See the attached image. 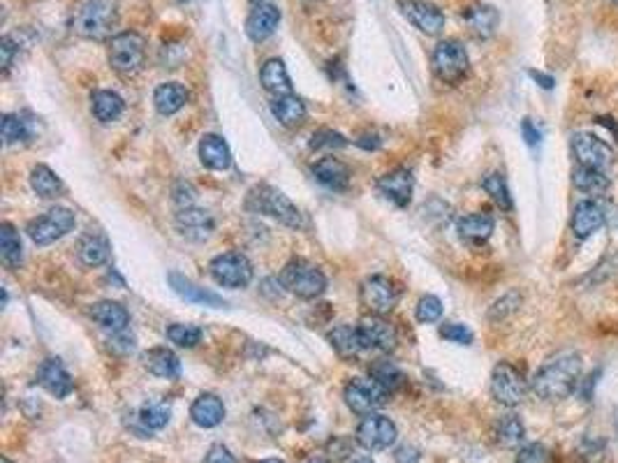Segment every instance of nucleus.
Segmentation results:
<instances>
[{"label":"nucleus","instance_id":"55","mask_svg":"<svg viewBox=\"0 0 618 463\" xmlns=\"http://www.w3.org/2000/svg\"><path fill=\"white\" fill-rule=\"evenodd\" d=\"M262 463H286V461H280V459H267V461H262Z\"/></svg>","mask_w":618,"mask_h":463},{"label":"nucleus","instance_id":"46","mask_svg":"<svg viewBox=\"0 0 618 463\" xmlns=\"http://www.w3.org/2000/svg\"><path fill=\"white\" fill-rule=\"evenodd\" d=\"M517 463H552V451L542 443H530L519 450Z\"/></svg>","mask_w":618,"mask_h":463},{"label":"nucleus","instance_id":"42","mask_svg":"<svg viewBox=\"0 0 618 463\" xmlns=\"http://www.w3.org/2000/svg\"><path fill=\"white\" fill-rule=\"evenodd\" d=\"M167 339L179 348H195L202 341V329L195 325H172V327H167Z\"/></svg>","mask_w":618,"mask_h":463},{"label":"nucleus","instance_id":"7","mask_svg":"<svg viewBox=\"0 0 618 463\" xmlns=\"http://www.w3.org/2000/svg\"><path fill=\"white\" fill-rule=\"evenodd\" d=\"M343 398L355 415L369 417L387 404L389 392H387L380 382L373 381V378H355V381L345 385Z\"/></svg>","mask_w":618,"mask_h":463},{"label":"nucleus","instance_id":"39","mask_svg":"<svg viewBox=\"0 0 618 463\" xmlns=\"http://www.w3.org/2000/svg\"><path fill=\"white\" fill-rule=\"evenodd\" d=\"M369 373L371 378L380 382L389 394L396 392V389H399V387L405 382L403 371H401V368L394 362H389V359H378V362L371 364Z\"/></svg>","mask_w":618,"mask_h":463},{"label":"nucleus","instance_id":"37","mask_svg":"<svg viewBox=\"0 0 618 463\" xmlns=\"http://www.w3.org/2000/svg\"><path fill=\"white\" fill-rule=\"evenodd\" d=\"M172 417V408L162 401H153V404L142 405V410L137 412V422L142 427V431H160V428L167 427Z\"/></svg>","mask_w":618,"mask_h":463},{"label":"nucleus","instance_id":"44","mask_svg":"<svg viewBox=\"0 0 618 463\" xmlns=\"http://www.w3.org/2000/svg\"><path fill=\"white\" fill-rule=\"evenodd\" d=\"M440 318H442V302L438 297L426 294L417 302V320L431 325V322H438Z\"/></svg>","mask_w":618,"mask_h":463},{"label":"nucleus","instance_id":"29","mask_svg":"<svg viewBox=\"0 0 618 463\" xmlns=\"http://www.w3.org/2000/svg\"><path fill=\"white\" fill-rule=\"evenodd\" d=\"M260 79H262V86H264L269 93H274L276 98L290 96L292 93L290 75H287L286 63H283L280 59H269L267 63L262 66Z\"/></svg>","mask_w":618,"mask_h":463},{"label":"nucleus","instance_id":"56","mask_svg":"<svg viewBox=\"0 0 618 463\" xmlns=\"http://www.w3.org/2000/svg\"><path fill=\"white\" fill-rule=\"evenodd\" d=\"M352 463H373V461H371V459L364 457V459H357V461H352Z\"/></svg>","mask_w":618,"mask_h":463},{"label":"nucleus","instance_id":"17","mask_svg":"<svg viewBox=\"0 0 618 463\" xmlns=\"http://www.w3.org/2000/svg\"><path fill=\"white\" fill-rule=\"evenodd\" d=\"M605 220L606 214L605 208H602V204L593 202V200H583V202H579L577 207H575L570 225L572 232H575V237L589 239L593 237L595 232L605 227Z\"/></svg>","mask_w":618,"mask_h":463},{"label":"nucleus","instance_id":"6","mask_svg":"<svg viewBox=\"0 0 618 463\" xmlns=\"http://www.w3.org/2000/svg\"><path fill=\"white\" fill-rule=\"evenodd\" d=\"M435 77L442 83H458L468 75L470 59L465 47L458 40H442L438 47L434 49V59H431Z\"/></svg>","mask_w":618,"mask_h":463},{"label":"nucleus","instance_id":"11","mask_svg":"<svg viewBox=\"0 0 618 463\" xmlns=\"http://www.w3.org/2000/svg\"><path fill=\"white\" fill-rule=\"evenodd\" d=\"M211 276L218 286L239 290L253 280V264L241 253H223L211 262Z\"/></svg>","mask_w":618,"mask_h":463},{"label":"nucleus","instance_id":"31","mask_svg":"<svg viewBox=\"0 0 618 463\" xmlns=\"http://www.w3.org/2000/svg\"><path fill=\"white\" fill-rule=\"evenodd\" d=\"M271 114H274L280 125H286V128H299V125L303 123V119H306V105H303L294 93H290V96H278L271 102Z\"/></svg>","mask_w":618,"mask_h":463},{"label":"nucleus","instance_id":"9","mask_svg":"<svg viewBox=\"0 0 618 463\" xmlns=\"http://www.w3.org/2000/svg\"><path fill=\"white\" fill-rule=\"evenodd\" d=\"M74 223H77V218H74V214H72L70 208L56 207L51 208V211H47L44 216H40V218L30 220L28 230L26 232H28V237L33 239V244L49 246L66 237L67 232L74 227Z\"/></svg>","mask_w":618,"mask_h":463},{"label":"nucleus","instance_id":"50","mask_svg":"<svg viewBox=\"0 0 618 463\" xmlns=\"http://www.w3.org/2000/svg\"><path fill=\"white\" fill-rule=\"evenodd\" d=\"M394 459H396V463H417L419 459H422V454H419V450H417V447L403 445L396 450Z\"/></svg>","mask_w":618,"mask_h":463},{"label":"nucleus","instance_id":"43","mask_svg":"<svg viewBox=\"0 0 618 463\" xmlns=\"http://www.w3.org/2000/svg\"><path fill=\"white\" fill-rule=\"evenodd\" d=\"M3 139H5L7 146L28 139V125L19 114H5L3 116Z\"/></svg>","mask_w":618,"mask_h":463},{"label":"nucleus","instance_id":"21","mask_svg":"<svg viewBox=\"0 0 618 463\" xmlns=\"http://www.w3.org/2000/svg\"><path fill=\"white\" fill-rule=\"evenodd\" d=\"M465 24H468L470 33L480 40H487L496 33L500 21V14L494 5H484V3H477V5H470L464 12Z\"/></svg>","mask_w":618,"mask_h":463},{"label":"nucleus","instance_id":"54","mask_svg":"<svg viewBox=\"0 0 618 463\" xmlns=\"http://www.w3.org/2000/svg\"><path fill=\"white\" fill-rule=\"evenodd\" d=\"M306 463H329V461H325V459H310V461Z\"/></svg>","mask_w":618,"mask_h":463},{"label":"nucleus","instance_id":"35","mask_svg":"<svg viewBox=\"0 0 618 463\" xmlns=\"http://www.w3.org/2000/svg\"><path fill=\"white\" fill-rule=\"evenodd\" d=\"M0 255L10 269H19L24 262V253H21V239H19L17 230L10 223L0 225Z\"/></svg>","mask_w":618,"mask_h":463},{"label":"nucleus","instance_id":"45","mask_svg":"<svg viewBox=\"0 0 618 463\" xmlns=\"http://www.w3.org/2000/svg\"><path fill=\"white\" fill-rule=\"evenodd\" d=\"M348 146V139H345L340 132L333 130H317L310 139V149L320 151V149H345Z\"/></svg>","mask_w":618,"mask_h":463},{"label":"nucleus","instance_id":"47","mask_svg":"<svg viewBox=\"0 0 618 463\" xmlns=\"http://www.w3.org/2000/svg\"><path fill=\"white\" fill-rule=\"evenodd\" d=\"M440 336L458 345L473 343V332H470L468 327H464V325H458V322H445V325L440 327Z\"/></svg>","mask_w":618,"mask_h":463},{"label":"nucleus","instance_id":"33","mask_svg":"<svg viewBox=\"0 0 618 463\" xmlns=\"http://www.w3.org/2000/svg\"><path fill=\"white\" fill-rule=\"evenodd\" d=\"M93 114L96 119L102 121V123H112L123 114V98L113 90H96L93 93Z\"/></svg>","mask_w":618,"mask_h":463},{"label":"nucleus","instance_id":"18","mask_svg":"<svg viewBox=\"0 0 618 463\" xmlns=\"http://www.w3.org/2000/svg\"><path fill=\"white\" fill-rule=\"evenodd\" d=\"M37 382L56 398L70 396L72 389H74V382H72L70 373H67V368L63 366L60 359L42 362V366L37 368Z\"/></svg>","mask_w":618,"mask_h":463},{"label":"nucleus","instance_id":"13","mask_svg":"<svg viewBox=\"0 0 618 463\" xmlns=\"http://www.w3.org/2000/svg\"><path fill=\"white\" fill-rule=\"evenodd\" d=\"M359 341L364 350L392 352L399 343V334L392 322H387L382 315H366L357 325Z\"/></svg>","mask_w":618,"mask_h":463},{"label":"nucleus","instance_id":"1","mask_svg":"<svg viewBox=\"0 0 618 463\" xmlns=\"http://www.w3.org/2000/svg\"><path fill=\"white\" fill-rule=\"evenodd\" d=\"M582 373V355L579 352H560L533 375L530 389L542 401L556 404V401H563V398L570 396L575 389H579Z\"/></svg>","mask_w":618,"mask_h":463},{"label":"nucleus","instance_id":"53","mask_svg":"<svg viewBox=\"0 0 618 463\" xmlns=\"http://www.w3.org/2000/svg\"><path fill=\"white\" fill-rule=\"evenodd\" d=\"M530 75H533V77H536L537 82H540V86H544V89H552V86H553V79L552 77H544V75H540V72H530Z\"/></svg>","mask_w":618,"mask_h":463},{"label":"nucleus","instance_id":"52","mask_svg":"<svg viewBox=\"0 0 618 463\" xmlns=\"http://www.w3.org/2000/svg\"><path fill=\"white\" fill-rule=\"evenodd\" d=\"M521 132H523V139H526V142H528L530 146H536V144L542 139V132L537 130L536 123H533V121H530V119H523Z\"/></svg>","mask_w":618,"mask_h":463},{"label":"nucleus","instance_id":"34","mask_svg":"<svg viewBox=\"0 0 618 463\" xmlns=\"http://www.w3.org/2000/svg\"><path fill=\"white\" fill-rule=\"evenodd\" d=\"M329 343L340 357H357L364 350L362 341H359L357 327H350V325H340V327H333L329 332Z\"/></svg>","mask_w":618,"mask_h":463},{"label":"nucleus","instance_id":"10","mask_svg":"<svg viewBox=\"0 0 618 463\" xmlns=\"http://www.w3.org/2000/svg\"><path fill=\"white\" fill-rule=\"evenodd\" d=\"M572 155L579 162V167H589L598 172H606L614 165V151L600 137L591 132H575L572 135Z\"/></svg>","mask_w":618,"mask_h":463},{"label":"nucleus","instance_id":"19","mask_svg":"<svg viewBox=\"0 0 618 463\" xmlns=\"http://www.w3.org/2000/svg\"><path fill=\"white\" fill-rule=\"evenodd\" d=\"M215 223L208 211L202 208L185 207L176 214V230L181 232V237L191 239V241H204L211 237Z\"/></svg>","mask_w":618,"mask_h":463},{"label":"nucleus","instance_id":"51","mask_svg":"<svg viewBox=\"0 0 618 463\" xmlns=\"http://www.w3.org/2000/svg\"><path fill=\"white\" fill-rule=\"evenodd\" d=\"M14 42L12 37H3V42H0V54H3V70H10V66H12V59H14Z\"/></svg>","mask_w":618,"mask_h":463},{"label":"nucleus","instance_id":"14","mask_svg":"<svg viewBox=\"0 0 618 463\" xmlns=\"http://www.w3.org/2000/svg\"><path fill=\"white\" fill-rule=\"evenodd\" d=\"M396 436H399L396 424L385 415L364 417V422L357 428L359 445L369 451L389 450L396 443Z\"/></svg>","mask_w":618,"mask_h":463},{"label":"nucleus","instance_id":"23","mask_svg":"<svg viewBox=\"0 0 618 463\" xmlns=\"http://www.w3.org/2000/svg\"><path fill=\"white\" fill-rule=\"evenodd\" d=\"M90 318L100 325V327L109 329L112 334H123L130 325V313L121 306L119 302H98L90 306Z\"/></svg>","mask_w":618,"mask_h":463},{"label":"nucleus","instance_id":"41","mask_svg":"<svg viewBox=\"0 0 618 463\" xmlns=\"http://www.w3.org/2000/svg\"><path fill=\"white\" fill-rule=\"evenodd\" d=\"M481 185H484V191L491 195V200H494V202L498 204L503 211H512V195H510V188H507V181L503 174H498V172L489 174V177H484Z\"/></svg>","mask_w":618,"mask_h":463},{"label":"nucleus","instance_id":"36","mask_svg":"<svg viewBox=\"0 0 618 463\" xmlns=\"http://www.w3.org/2000/svg\"><path fill=\"white\" fill-rule=\"evenodd\" d=\"M30 185H33V191L40 197H44V200H54V197H59L60 192H63V181H60V178L56 177V172H51L47 165L33 167V172H30Z\"/></svg>","mask_w":618,"mask_h":463},{"label":"nucleus","instance_id":"27","mask_svg":"<svg viewBox=\"0 0 618 463\" xmlns=\"http://www.w3.org/2000/svg\"><path fill=\"white\" fill-rule=\"evenodd\" d=\"M142 362L144 366L149 368V373L158 375V378L174 381V378H179L181 375L179 357L174 355L172 350H167V348H153V350L144 352Z\"/></svg>","mask_w":618,"mask_h":463},{"label":"nucleus","instance_id":"5","mask_svg":"<svg viewBox=\"0 0 618 463\" xmlns=\"http://www.w3.org/2000/svg\"><path fill=\"white\" fill-rule=\"evenodd\" d=\"M280 286L301 299H316L327 290V279L309 260H292L280 271Z\"/></svg>","mask_w":618,"mask_h":463},{"label":"nucleus","instance_id":"25","mask_svg":"<svg viewBox=\"0 0 618 463\" xmlns=\"http://www.w3.org/2000/svg\"><path fill=\"white\" fill-rule=\"evenodd\" d=\"M191 417L197 427L214 428L225 420V405L214 394H202L195 398V404L191 405Z\"/></svg>","mask_w":618,"mask_h":463},{"label":"nucleus","instance_id":"8","mask_svg":"<svg viewBox=\"0 0 618 463\" xmlns=\"http://www.w3.org/2000/svg\"><path fill=\"white\" fill-rule=\"evenodd\" d=\"M526 392H528V382L517 366L507 362L496 364L494 373H491V396L500 405L514 408L526 398Z\"/></svg>","mask_w":618,"mask_h":463},{"label":"nucleus","instance_id":"3","mask_svg":"<svg viewBox=\"0 0 618 463\" xmlns=\"http://www.w3.org/2000/svg\"><path fill=\"white\" fill-rule=\"evenodd\" d=\"M246 207H248L250 211H255V214L271 216V218L280 220V223L287 227L303 225L301 211H299L283 192L271 188V185H255V188L248 192Z\"/></svg>","mask_w":618,"mask_h":463},{"label":"nucleus","instance_id":"20","mask_svg":"<svg viewBox=\"0 0 618 463\" xmlns=\"http://www.w3.org/2000/svg\"><path fill=\"white\" fill-rule=\"evenodd\" d=\"M280 24V10L271 3H257L246 21V33L253 42H264L276 33Z\"/></svg>","mask_w":618,"mask_h":463},{"label":"nucleus","instance_id":"38","mask_svg":"<svg viewBox=\"0 0 618 463\" xmlns=\"http://www.w3.org/2000/svg\"><path fill=\"white\" fill-rule=\"evenodd\" d=\"M575 185L586 195H605L609 191V177L606 172H598V169H589V167H577L575 169Z\"/></svg>","mask_w":618,"mask_h":463},{"label":"nucleus","instance_id":"58","mask_svg":"<svg viewBox=\"0 0 618 463\" xmlns=\"http://www.w3.org/2000/svg\"><path fill=\"white\" fill-rule=\"evenodd\" d=\"M257 3H269V0H257Z\"/></svg>","mask_w":618,"mask_h":463},{"label":"nucleus","instance_id":"22","mask_svg":"<svg viewBox=\"0 0 618 463\" xmlns=\"http://www.w3.org/2000/svg\"><path fill=\"white\" fill-rule=\"evenodd\" d=\"M169 286H172L174 292H176L179 297H184L185 302L204 303V306H214V309H225L227 306L225 299L218 297L215 292H208L204 290V287L195 286L192 280H188L185 276H181V273L176 271L169 273Z\"/></svg>","mask_w":618,"mask_h":463},{"label":"nucleus","instance_id":"15","mask_svg":"<svg viewBox=\"0 0 618 463\" xmlns=\"http://www.w3.org/2000/svg\"><path fill=\"white\" fill-rule=\"evenodd\" d=\"M401 12L411 21L415 28H419L426 35H438L445 28V14L440 12L434 3L426 0H399Z\"/></svg>","mask_w":618,"mask_h":463},{"label":"nucleus","instance_id":"12","mask_svg":"<svg viewBox=\"0 0 618 463\" xmlns=\"http://www.w3.org/2000/svg\"><path fill=\"white\" fill-rule=\"evenodd\" d=\"M359 299L371 315H385L399 302V290L387 276H371L359 287Z\"/></svg>","mask_w":618,"mask_h":463},{"label":"nucleus","instance_id":"28","mask_svg":"<svg viewBox=\"0 0 618 463\" xmlns=\"http://www.w3.org/2000/svg\"><path fill=\"white\" fill-rule=\"evenodd\" d=\"M313 174L322 185H327L332 191H345L350 184V169L339 158H322L313 167Z\"/></svg>","mask_w":618,"mask_h":463},{"label":"nucleus","instance_id":"49","mask_svg":"<svg viewBox=\"0 0 618 463\" xmlns=\"http://www.w3.org/2000/svg\"><path fill=\"white\" fill-rule=\"evenodd\" d=\"M202 463H237V459H234V454L225 445H214L207 451Z\"/></svg>","mask_w":618,"mask_h":463},{"label":"nucleus","instance_id":"2","mask_svg":"<svg viewBox=\"0 0 618 463\" xmlns=\"http://www.w3.org/2000/svg\"><path fill=\"white\" fill-rule=\"evenodd\" d=\"M116 21H119V14H116L113 0H83L72 14L70 26L77 35L102 42L112 35Z\"/></svg>","mask_w":618,"mask_h":463},{"label":"nucleus","instance_id":"32","mask_svg":"<svg viewBox=\"0 0 618 463\" xmlns=\"http://www.w3.org/2000/svg\"><path fill=\"white\" fill-rule=\"evenodd\" d=\"M79 260L86 267H100L109 260V241L100 234H86L79 241Z\"/></svg>","mask_w":618,"mask_h":463},{"label":"nucleus","instance_id":"48","mask_svg":"<svg viewBox=\"0 0 618 463\" xmlns=\"http://www.w3.org/2000/svg\"><path fill=\"white\" fill-rule=\"evenodd\" d=\"M519 303H521L519 292H510V294H505V297L494 303V309H491L489 318H491V320H503V318H507V315L519 309Z\"/></svg>","mask_w":618,"mask_h":463},{"label":"nucleus","instance_id":"57","mask_svg":"<svg viewBox=\"0 0 618 463\" xmlns=\"http://www.w3.org/2000/svg\"><path fill=\"white\" fill-rule=\"evenodd\" d=\"M3 463H12V461H10V459H3Z\"/></svg>","mask_w":618,"mask_h":463},{"label":"nucleus","instance_id":"26","mask_svg":"<svg viewBox=\"0 0 618 463\" xmlns=\"http://www.w3.org/2000/svg\"><path fill=\"white\" fill-rule=\"evenodd\" d=\"M199 161L208 169L223 172V169L232 165V153H230V146H227L223 137L204 135L202 142H199Z\"/></svg>","mask_w":618,"mask_h":463},{"label":"nucleus","instance_id":"59","mask_svg":"<svg viewBox=\"0 0 618 463\" xmlns=\"http://www.w3.org/2000/svg\"><path fill=\"white\" fill-rule=\"evenodd\" d=\"M614 3H618V0H614Z\"/></svg>","mask_w":618,"mask_h":463},{"label":"nucleus","instance_id":"24","mask_svg":"<svg viewBox=\"0 0 618 463\" xmlns=\"http://www.w3.org/2000/svg\"><path fill=\"white\" fill-rule=\"evenodd\" d=\"M188 100H191L188 89H185L184 83H176V82L162 83V86H158L153 93L155 109H158V114H162V116H172V114L181 112Z\"/></svg>","mask_w":618,"mask_h":463},{"label":"nucleus","instance_id":"30","mask_svg":"<svg viewBox=\"0 0 618 463\" xmlns=\"http://www.w3.org/2000/svg\"><path fill=\"white\" fill-rule=\"evenodd\" d=\"M494 218L489 214H470L464 216V218L458 220V237L464 239V241H470V244H481V241H487L491 234H494Z\"/></svg>","mask_w":618,"mask_h":463},{"label":"nucleus","instance_id":"40","mask_svg":"<svg viewBox=\"0 0 618 463\" xmlns=\"http://www.w3.org/2000/svg\"><path fill=\"white\" fill-rule=\"evenodd\" d=\"M526 438V427L517 415L500 417L496 424V440L503 447H519Z\"/></svg>","mask_w":618,"mask_h":463},{"label":"nucleus","instance_id":"4","mask_svg":"<svg viewBox=\"0 0 618 463\" xmlns=\"http://www.w3.org/2000/svg\"><path fill=\"white\" fill-rule=\"evenodd\" d=\"M146 60V40L135 30H125L109 40V63L119 75L132 77Z\"/></svg>","mask_w":618,"mask_h":463},{"label":"nucleus","instance_id":"16","mask_svg":"<svg viewBox=\"0 0 618 463\" xmlns=\"http://www.w3.org/2000/svg\"><path fill=\"white\" fill-rule=\"evenodd\" d=\"M412 188H415V178H412L411 169H405V167H396V169L378 178V191L396 207H408L411 204Z\"/></svg>","mask_w":618,"mask_h":463}]
</instances>
